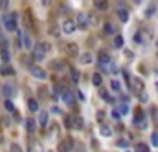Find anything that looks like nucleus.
<instances>
[{"label": "nucleus", "mask_w": 158, "mask_h": 152, "mask_svg": "<svg viewBox=\"0 0 158 152\" xmlns=\"http://www.w3.org/2000/svg\"><path fill=\"white\" fill-rule=\"evenodd\" d=\"M77 97H79V101H86V99H85V94H83V92H77Z\"/></svg>", "instance_id": "44"}, {"label": "nucleus", "mask_w": 158, "mask_h": 152, "mask_svg": "<svg viewBox=\"0 0 158 152\" xmlns=\"http://www.w3.org/2000/svg\"><path fill=\"white\" fill-rule=\"evenodd\" d=\"M92 82H94L96 86H101V84H103V77H101V73H99V72L92 75Z\"/></svg>", "instance_id": "28"}, {"label": "nucleus", "mask_w": 158, "mask_h": 152, "mask_svg": "<svg viewBox=\"0 0 158 152\" xmlns=\"http://www.w3.org/2000/svg\"><path fill=\"white\" fill-rule=\"evenodd\" d=\"M120 84H121V82H120L118 79H112V81H110V88L114 90V92H120V90H121V86H120Z\"/></svg>", "instance_id": "29"}, {"label": "nucleus", "mask_w": 158, "mask_h": 152, "mask_svg": "<svg viewBox=\"0 0 158 152\" xmlns=\"http://www.w3.org/2000/svg\"><path fill=\"white\" fill-rule=\"evenodd\" d=\"M99 95L103 97V101H105V103H114V97H112V95H110L105 88H101V90H99Z\"/></svg>", "instance_id": "21"}, {"label": "nucleus", "mask_w": 158, "mask_h": 152, "mask_svg": "<svg viewBox=\"0 0 158 152\" xmlns=\"http://www.w3.org/2000/svg\"><path fill=\"white\" fill-rule=\"evenodd\" d=\"M96 11H107L108 9V0H94Z\"/></svg>", "instance_id": "16"}, {"label": "nucleus", "mask_w": 158, "mask_h": 152, "mask_svg": "<svg viewBox=\"0 0 158 152\" xmlns=\"http://www.w3.org/2000/svg\"><path fill=\"white\" fill-rule=\"evenodd\" d=\"M129 90H131L132 94H136V95L143 94V81L138 79V77H132V79H131V86H129Z\"/></svg>", "instance_id": "3"}, {"label": "nucleus", "mask_w": 158, "mask_h": 152, "mask_svg": "<svg viewBox=\"0 0 158 152\" xmlns=\"http://www.w3.org/2000/svg\"><path fill=\"white\" fill-rule=\"evenodd\" d=\"M0 57H2L4 62L9 60V51H8V46H6V44H2V50H0Z\"/></svg>", "instance_id": "27"}, {"label": "nucleus", "mask_w": 158, "mask_h": 152, "mask_svg": "<svg viewBox=\"0 0 158 152\" xmlns=\"http://www.w3.org/2000/svg\"><path fill=\"white\" fill-rule=\"evenodd\" d=\"M50 51V44L48 42H37V44L33 46V59L35 60H42L44 57L48 55Z\"/></svg>", "instance_id": "1"}, {"label": "nucleus", "mask_w": 158, "mask_h": 152, "mask_svg": "<svg viewBox=\"0 0 158 152\" xmlns=\"http://www.w3.org/2000/svg\"><path fill=\"white\" fill-rule=\"evenodd\" d=\"M8 4H9V0H0V9L6 11L8 9Z\"/></svg>", "instance_id": "37"}, {"label": "nucleus", "mask_w": 158, "mask_h": 152, "mask_svg": "<svg viewBox=\"0 0 158 152\" xmlns=\"http://www.w3.org/2000/svg\"><path fill=\"white\" fill-rule=\"evenodd\" d=\"M20 39H22V42H20V46H24V48H33V40H31V37L26 33V31H22L20 33Z\"/></svg>", "instance_id": "12"}, {"label": "nucleus", "mask_w": 158, "mask_h": 152, "mask_svg": "<svg viewBox=\"0 0 158 152\" xmlns=\"http://www.w3.org/2000/svg\"><path fill=\"white\" fill-rule=\"evenodd\" d=\"M105 119V112L101 110V112H98V121H103Z\"/></svg>", "instance_id": "41"}, {"label": "nucleus", "mask_w": 158, "mask_h": 152, "mask_svg": "<svg viewBox=\"0 0 158 152\" xmlns=\"http://www.w3.org/2000/svg\"><path fill=\"white\" fill-rule=\"evenodd\" d=\"M50 70H53V72H64V70H70V66H68V62H66V60L55 59V60L50 62Z\"/></svg>", "instance_id": "5"}, {"label": "nucleus", "mask_w": 158, "mask_h": 152, "mask_svg": "<svg viewBox=\"0 0 158 152\" xmlns=\"http://www.w3.org/2000/svg\"><path fill=\"white\" fill-rule=\"evenodd\" d=\"M92 60H94V57L90 55L88 51H86V53H81V55H79V62H81V64H90Z\"/></svg>", "instance_id": "18"}, {"label": "nucleus", "mask_w": 158, "mask_h": 152, "mask_svg": "<svg viewBox=\"0 0 158 152\" xmlns=\"http://www.w3.org/2000/svg\"><path fill=\"white\" fill-rule=\"evenodd\" d=\"M134 42H138V44H142V42H143V31H138L136 35H134Z\"/></svg>", "instance_id": "33"}, {"label": "nucleus", "mask_w": 158, "mask_h": 152, "mask_svg": "<svg viewBox=\"0 0 158 152\" xmlns=\"http://www.w3.org/2000/svg\"><path fill=\"white\" fill-rule=\"evenodd\" d=\"M4 28L8 31H17L18 24H17V13H8L4 17Z\"/></svg>", "instance_id": "2"}, {"label": "nucleus", "mask_w": 158, "mask_h": 152, "mask_svg": "<svg viewBox=\"0 0 158 152\" xmlns=\"http://www.w3.org/2000/svg\"><path fill=\"white\" fill-rule=\"evenodd\" d=\"M61 99H63L66 104H72V103H74V94H72L68 88H61Z\"/></svg>", "instance_id": "11"}, {"label": "nucleus", "mask_w": 158, "mask_h": 152, "mask_svg": "<svg viewBox=\"0 0 158 152\" xmlns=\"http://www.w3.org/2000/svg\"><path fill=\"white\" fill-rule=\"evenodd\" d=\"M132 2H134V4H142V0H132Z\"/></svg>", "instance_id": "46"}, {"label": "nucleus", "mask_w": 158, "mask_h": 152, "mask_svg": "<svg viewBox=\"0 0 158 152\" xmlns=\"http://www.w3.org/2000/svg\"><path fill=\"white\" fill-rule=\"evenodd\" d=\"M30 73H31L35 79H39V81H44V79L48 77V73L44 72L40 66H30Z\"/></svg>", "instance_id": "8"}, {"label": "nucleus", "mask_w": 158, "mask_h": 152, "mask_svg": "<svg viewBox=\"0 0 158 152\" xmlns=\"http://www.w3.org/2000/svg\"><path fill=\"white\" fill-rule=\"evenodd\" d=\"M99 134H101L103 138H110V136H112V130H110V126H108V125H101Z\"/></svg>", "instance_id": "22"}, {"label": "nucleus", "mask_w": 158, "mask_h": 152, "mask_svg": "<svg viewBox=\"0 0 158 152\" xmlns=\"http://www.w3.org/2000/svg\"><path fill=\"white\" fill-rule=\"evenodd\" d=\"M11 152H22V148H20L17 143H13V145H11Z\"/></svg>", "instance_id": "38"}, {"label": "nucleus", "mask_w": 158, "mask_h": 152, "mask_svg": "<svg viewBox=\"0 0 158 152\" xmlns=\"http://www.w3.org/2000/svg\"><path fill=\"white\" fill-rule=\"evenodd\" d=\"M63 50L68 57H79V48H77V44H74V42H66V44L63 46Z\"/></svg>", "instance_id": "6"}, {"label": "nucleus", "mask_w": 158, "mask_h": 152, "mask_svg": "<svg viewBox=\"0 0 158 152\" xmlns=\"http://www.w3.org/2000/svg\"><path fill=\"white\" fill-rule=\"evenodd\" d=\"M114 48H118V50L123 48V37L121 35H116L114 37Z\"/></svg>", "instance_id": "31"}, {"label": "nucleus", "mask_w": 158, "mask_h": 152, "mask_svg": "<svg viewBox=\"0 0 158 152\" xmlns=\"http://www.w3.org/2000/svg\"><path fill=\"white\" fill-rule=\"evenodd\" d=\"M72 128L74 130H83L85 128V121H83L81 116H74L72 117Z\"/></svg>", "instance_id": "14"}, {"label": "nucleus", "mask_w": 158, "mask_h": 152, "mask_svg": "<svg viewBox=\"0 0 158 152\" xmlns=\"http://www.w3.org/2000/svg\"><path fill=\"white\" fill-rule=\"evenodd\" d=\"M116 15H118V18L121 20V22H127V20H129V11H127L123 6H120V8L116 9Z\"/></svg>", "instance_id": "15"}, {"label": "nucleus", "mask_w": 158, "mask_h": 152, "mask_svg": "<svg viewBox=\"0 0 158 152\" xmlns=\"http://www.w3.org/2000/svg\"><path fill=\"white\" fill-rule=\"evenodd\" d=\"M52 112H53V114H61V110H59L57 106H53V108H52Z\"/></svg>", "instance_id": "45"}, {"label": "nucleus", "mask_w": 158, "mask_h": 152, "mask_svg": "<svg viewBox=\"0 0 158 152\" xmlns=\"http://www.w3.org/2000/svg\"><path fill=\"white\" fill-rule=\"evenodd\" d=\"M15 92H17V90H15L13 84H4V86H2V95H4L6 99H11V97L15 95Z\"/></svg>", "instance_id": "13"}, {"label": "nucleus", "mask_w": 158, "mask_h": 152, "mask_svg": "<svg viewBox=\"0 0 158 152\" xmlns=\"http://www.w3.org/2000/svg\"><path fill=\"white\" fill-rule=\"evenodd\" d=\"M112 117H114V119H116V121H118V119H120V112H118V110H116V108H114V112H112Z\"/></svg>", "instance_id": "42"}, {"label": "nucleus", "mask_w": 158, "mask_h": 152, "mask_svg": "<svg viewBox=\"0 0 158 152\" xmlns=\"http://www.w3.org/2000/svg\"><path fill=\"white\" fill-rule=\"evenodd\" d=\"M4 106H6V110H9V112H13V114H15V106H13V103H11L9 99H6V101H4Z\"/></svg>", "instance_id": "32"}, {"label": "nucleus", "mask_w": 158, "mask_h": 152, "mask_svg": "<svg viewBox=\"0 0 158 152\" xmlns=\"http://www.w3.org/2000/svg\"><path fill=\"white\" fill-rule=\"evenodd\" d=\"M156 92H158V82H156Z\"/></svg>", "instance_id": "47"}, {"label": "nucleus", "mask_w": 158, "mask_h": 152, "mask_svg": "<svg viewBox=\"0 0 158 152\" xmlns=\"http://www.w3.org/2000/svg\"><path fill=\"white\" fill-rule=\"evenodd\" d=\"M76 26H77L79 29H83V31H86V29L90 28V22H88L86 13H77V17H76Z\"/></svg>", "instance_id": "4"}, {"label": "nucleus", "mask_w": 158, "mask_h": 152, "mask_svg": "<svg viewBox=\"0 0 158 152\" xmlns=\"http://www.w3.org/2000/svg\"><path fill=\"white\" fill-rule=\"evenodd\" d=\"M116 145H118L120 148H127V147H129V141H127V139H118Z\"/></svg>", "instance_id": "35"}, {"label": "nucleus", "mask_w": 158, "mask_h": 152, "mask_svg": "<svg viewBox=\"0 0 158 152\" xmlns=\"http://www.w3.org/2000/svg\"><path fill=\"white\" fill-rule=\"evenodd\" d=\"M138 97H140V101H142V103H145V101H147V94H140Z\"/></svg>", "instance_id": "43"}, {"label": "nucleus", "mask_w": 158, "mask_h": 152, "mask_svg": "<svg viewBox=\"0 0 158 152\" xmlns=\"http://www.w3.org/2000/svg\"><path fill=\"white\" fill-rule=\"evenodd\" d=\"M70 77H72V81H74V84H77V82H79V77H81V75H79V72H77V70H74V68H70Z\"/></svg>", "instance_id": "30"}, {"label": "nucleus", "mask_w": 158, "mask_h": 152, "mask_svg": "<svg viewBox=\"0 0 158 152\" xmlns=\"http://www.w3.org/2000/svg\"><path fill=\"white\" fill-rule=\"evenodd\" d=\"M134 152H151V148H149V145H145V143H136Z\"/></svg>", "instance_id": "25"}, {"label": "nucleus", "mask_w": 158, "mask_h": 152, "mask_svg": "<svg viewBox=\"0 0 158 152\" xmlns=\"http://www.w3.org/2000/svg\"><path fill=\"white\" fill-rule=\"evenodd\" d=\"M28 108H30V112H39V103H37V99L30 97V99H28Z\"/></svg>", "instance_id": "19"}, {"label": "nucleus", "mask_w": 158, "mask_h": 152, "mask_svg": "<svg viewBox=\"0 0 158 152\" xmlns=\"http://www.w3.org/2000/svg\"><path fill=\"white\" fill-rule=\"evenodd\" d=\"M72 117H74V116H68V117H66V126H68V128H72Z\"/></svg>", "instance_id": "39"}, {"label": "nucleus", "mask_w": 158, "mask_h": 152, "mask_svg": "<svg viewBox=\"0 0 158 152\" xmlns=\"http://www.w3.org/2000/svg\"><path fill=\"white\" fill-rule=\"evenodd\" d=\"M0 73L2 75H15V70H13V66H9V64H4V66L0 68Z\"/></svg>", "instance_id": "23"}, {"label": "nucleus", "mask_w": 158, "mask_h": 152, "mask_svg": "<svg viewBox=\"0 0 158 152\" xmlns=\"http://www.w3.org/2000/svg\"><path fill=\"white\" fill-rule=\"evenodd\" d=\"M103 31H105L107 35H112V33L116 31V28H114V24H112V22H105V26H103Z\"/></svg>", "instance_id": "26"}, {"label": "nucleus", "mask_w": 158, "mask_h": 152, "mask_svg": "<svg viewBox=\"0 0 158 152\" xmlns=\"http://www.w3.org/2000/svg\"><path fill=\"white\" fill-rule=\"evenodd\" d=\"M39 125H40L42 128L48 125V112H40V114H39Z\"/></svg>", "instance_id": "24"}, {"label": "nucleus", "mask_w": 158, "mask_h": 152, "mask_svg": "<svg viewBox=\"0 0 158 152\" xmlns=\"http://www.w3.org/2000/svg\"><path fill=\"white\" fill-rule=\"evenodd\" d=\"M125 57H127V59H132V57H134V53H132L131 50H125Z\"/></svg>", "instance_id": "40"}, {"label": "nucleus", "mask_w": 158, "mask_h": 152, "mask_svg": "<svg viewBox=\"0 0 158 152\" xmlns=\"http://www.w3.org/2000/svg\"><path fill=\"white\" fill-rule=\"evenodd\" d=\"M86 17H88V22H90V26H98V24H99V18H98V13H96V11H92V13H86Z\"/></svg>", "instance_id": "17"}, {"label": "nucleus", "mask_w": 158, "mask_h": 152, "mask_svg": "<svg viewBox=\"0 0 158 152\" xmlns=\"http://www.w3.org/2000/svg\"><path fill=\"white\" fill-rule=\"evenodd\" d=\"M76 29H77V26H76V20H70V18H66L64 22H63V31H64L66 35L74 33Z\"/></svg>", "instance_id": "9"}, {"label": "nucleus", "mask_w": 158, "mask_h": 152, "mask_svg": "<svg viewBox=\"0 0 158 152\" xmlns=\"http://www.w3.org/2000/svg\"><path fill=\"white\" fill-rule=\"evenodd\" d=\"M35 126H37L35 119H33V117H28V119H26V130L31 134V132H35Z\"/></svg>", "instance_id": "20"}, {"label": "nucleus", "mask_w": 158, "mask_h": 152, "mask_svg": "<svg viewBox=\"0 0 158 152\" xmlns=\"http://www.w3.org/2000/svg\"><path fill=\"white\" fill-rule=\"evenodd\" d=\"M134 126H138V128H145L147 126V119H145V114L142 110H136V116H134Z\"/></svg>", "instance_id": "7"}, {"label": "nucleus", "mask_w": 158, "mask_h": 152, "mask_svg": "<svg viewBox=\"0 0 158 152\" xmlns=\"http://www.w3.org/2000/svg\"><path fill=\"white\" fill-rule=\"evenodd\" d=\"M154 9H156V6H154V4H151V6L147 8V13H145V17H153V15H154Z\"/></svg>", "instance_id": "34"}, {"label": "nucleus", "mask_w": 158, "mask_h": 152, "mask_svg": "<svg viewBox=\"0 0 158 152\" xmlns=\"http://www.w3.org/2000/svg\"><path fill=\"white\" fill-rule=\"evenodd\" d=\"M72 147H74V141L72 139H64V141H61L57 145V152H70Z\"/></svg>", "instance_id": "10"}, {"label": "nucleus", "mask_w": 158, "mask_h": 152, "mask_svg": "<svg viewBox=\"0 0 158 152\" xmlns=\"http://www.w3.org/2000/svg\"><path fill=\"white\" fill-rule=\"evenodd\" d=\"M151 143H153L154 147H158V132H153V136H151Z\"/></svg>", "instance_id": "36"}]
</instances>
